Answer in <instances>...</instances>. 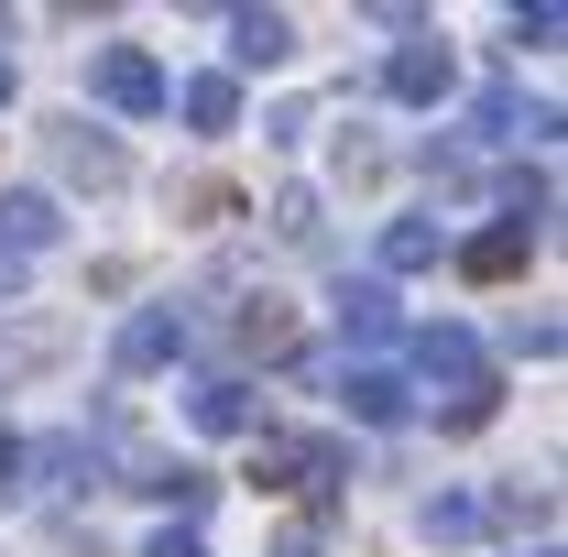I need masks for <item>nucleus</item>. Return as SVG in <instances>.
Listing matches in <instances>:
<instances>
[{
    "label": "nucleus",
    "mask_w": 568,
    "mask_h": 557,
    "mask_svg": "<svg viewBox=\"0 0 568 557\" xmlns=\"http://www.w3.org/2000/svg\"><path fill=\"white\" fill-rule=\"evenodd\" d=\"M295 482L317 492V503H339V482H351V448H339V437H295Z\"/></svg>",
    "instance_id": "obj_17"
},
{
    "label": "nucleus",
    "mask_w": 568,
    "mask_h": 557,
    "mask_svg": "<svg viewBox=\"0 0 568 557\" xmlns=\"http://www.w3.org/2000/svg\"><path fill=\"white\" fill-rule=\"evenodd\" d=\"M448 88H459L448 44H394V55H383V99H405V110H437Z\"/></svg>",
    "instance_id": "obj_5"
},
{
    "label": "nucleus",
    "mask_w": 568,
    "mask_h": 557,
    "mask_svg": "<svg viewBox=\"0 0 568 557\" xmlns=\"http://www.w3.org/2000/svg\"><path fill=\"white\" fill-rule=\"evenodd\" d=\"M142 557H209V536H197V525H164V536H153Z\"/></svg>",
    "instance_id": "obj_25"
},
{
    "label": "nucleus",
    "mask_w": 568,
    "mask_h": 557,
    "mask_svg": "<svg viewBox=\"0 0 568 557\" xmlns=\"http://www.w3.org/2000/svg\"><path fill=\"white\" fill-rule=\"evenodd\" d=\"M503 33H514V44H558V33H568V11H558V0H536V11H514Z\"/></svg>",
    "instance_id": "obj_22"
},
{
    "label": "nucleus",
    "mask_w": 568,
    "mask_h": 557,
    "mask_svg": "<svg viewBox=\"0 0 568 557\" xmlns=\"http://www.w3.org/2000/svg\"><path fill=\"white\" fill-rule=\"evenodd\" d=\"M426 547H470V536H481V525H493V503H481V492H426Z\"/></svg>",
    "instance_id": "obj_16"
},
{
    "label": "nucleus",
    "mask_w": 568,
    "mask_h": 557,
    "mask_svg": "<svg viewBox=\"0 0 568 557\" xmlns=\"http://www.w3.org/2000/svg\"><path fill=\"white\" fill-rule=\"evenodd\" d=\"M110 448H121V437H110ZM121 459H132V492H153V503H164V514H186V525H197V514H209V470H197V459H164V448H121Z\"/></svg>",
    "instance_id": "obj_3"
},
{
    "label": "nucleus",
    "mask_w": 568,
    "mask_h": 557,
    "mask_svg": "<svg viewBox=\"0 0 568 557\" xmlns=\"http://www.w3.org/2000/svg\"><path fill=\"white\" fill-rule=\"evenodd\" d=\"M0 492H33V448H22L11 426H0Z\"/></svg>",
    "instance_id": "obj_24"
},
{
    "label": "nucleus",
    "mask_w": 568,
    "mask_h": 557,
    "mask_svg": "<svg viewBox=\"0 0 568 557\" xmlns=\"http://www.w3.org/2000/svg\"><path fill=\"white\" fill-rule=\"evenodd\" d=\"M0 110H11V55H0Z\"/></svg>",
    "instance_id": "obj_26"
},
{
    "label": "nucleus",
    "mask_w": 568,
    "mask_h": 557,
    "mask_svg": "<svg viewBox=\"0 0 568 557\" xmlns=\"http://www.w3.org/2000/svg\"><path fill=\"white\" fill-rule=\"evenodd\" d=\"M55 361H67V328H55V317L0 328V394H11V383H33V372H55Z\"/></svg>",
    "instance_id": "obj_10"
},
{
    "label": "nucleus",
    "mask_w": 568,
    "mask_h": 557,
    "mask_svg": "<svg viewBox=\"0 0 568 557\" xmlns=\"http://www.w3.org/2000/svg\"><path fill=\"white\" fill-rule=\"evenodd\" d=\"M284 340H295L284 295H252V306H241V350H284Z\"/></svg>",
    "instance_id": "obj_20"
},
{
    "label": "nucleus",
    "mask_w": 568,
    "mask_h": 557,
    "mask_svg": "<svg viewBox=\"0 0 568 557\" xmlns=\"http://www.w3.org/2000/svg\"><path fill=\"white\" fill-rule=\"evenodd\" d=\"M536 557H558V547H536Z\"/></svg>",
    "instance_id": "obj_28"
},
{
    "label": "nucleus",
    "mask_w": 568,
    "mask_h": 557,
    "mask_svg": "<svg viewBox=\"0 0 568 557\" xmlns=\"http://www.w3.org/2000/svg\"><path fill=\"white\" fill-rule=\"evenodd\" d=\"M416 383H437V394H470V383H493V361H481V340H470V328H459V317H437V328H416ZM416 383H405V394H416Z\"/></svg>",
    "instance_id": "obj_1"
},
{
    "label": "nucleus",
    "mask_w": 568,
    "mask_h": 557,
    "mask_svg": "<svg viewBox=\"0 0 568 557\" xmlns=\"http://www.w3.org/2000/svg\"><path fill=\"white\" fill-rule=\"evenodd\" d=\"M88 88H99V99H110V110H164V67H153V55H142V44H99V67H88Z\"/></svg>",
    "instance_id": "obj_4"
},
{
    "label": "nucleus",
    "mask_w": 568,
    "mask_h": 557,
    "mask_svg": "<svg viewBox=\"0 0 568 557\" xmlns=\"http://www.w3.org/2000/svg\"><path fill=\"white\" fill-rule=\"evenodd\" d=\"M525 252H536V230H481V241H459V274L470 284H514Z\"/></svg>",
    "instance_id": "obj_15"
},
{
    "label": "nucleus",
    "mask_w": 568,
    "mask_h": 557,
    "mask_svg": "<svg viewBox=\"0 0 568 557\" xmlns=\"http://www.w3.org/2000/svg\"><path fill=\"white\" fill-rule=\"evenodd\" d=\"M274 557H317V547H274Z\"/></svg>",
    "instance_id": "obj_27"
},
{
    "label": "nucleus",
    "mask_w": 568,
    "mask_h": 557,
    "mask_svg": "<svg viewBox=\"0 0 568 557\" xmlns=\"http://www.w3.org/2000/svg\"><path fill=\"white\" fill-rule=\"evenodd\" d=\"M252 482H295V437H252Z\"/></svg>",
    "instance_id": "obj_23"
},
{
    "label": "nucleus",
    "mask_w": 568,
    "mask_h": 557,
    "mask_svg": "<svg viewBox=\"0 0 568 557\" xmlns=\"http://www.w3.org/2000/svg\"><path fill=\"white\" fill-rule=\"evenodd\" d=\"M284 55H295L284 11H230V67H284Z\"/></svg>",
    "instance_id": "obj_13"
},
{
    "label": "nucleus",
    "mask_w": 568,
    "mask_h": 557,
    "mask_svg": "<svg viewBox=\"0 0 568 557\" xmlns=\"http://www.w3.org/2000/svg\"><path fill=\"white\" fill-rule=\"evenodd\" d=\"M437 252H448V241H437V219H383V263H394V274H426Z\"/></svg>",
    "instance_id": "obj_18"
},
{
    "label": "nucleus",
    "mask_w": 568,
    "mask_h": 557,
    "mask_svg": "<svg viewBox=\"0 0 568 557\" xmlns=\"http://www.w3.org/2000/svg\"><path fill=\"white\" fill-rule=\"evenodd\" d=\"M175 110H186V132H230V121H241V77H230V67H197L186 88H175Z\"/></svg>",
    "instance_id": "obj_12"
},
{
    "label": "nucleus",
    "mask_w": 568,
    "mask_h": 557,
    "mask_svg": "<svg viewBox=\"0 0 568 557\" xmlns=\"http://www.w3.org/2000/svg\"><path fill=\"white\" fill-rule=\"evenodd\" d=\"M175 350H186V317H175V306H132L121 340H110V361H121V372H164Z\"/></svg>",
    "instance_id": "obj_7"
},
{
    "label": "nucleus",
    "mask_w": 568,
    "mask_h": 557,
    "mask_svg": "<svg viewBox=\"0 0 568 557\" xmlns=\"http://www.w3.org/2000/svg\"><path fill=\"white\" fill-rule=\"evenodd\" d=\"M55 164H67L77 186H121V175H132V164H121V142L88 132V121H55Z\"/></svg>",
    "instance_id": "obj_11"
},
{
    "label": "nucleus",
    "mask_w": 568,
    "mask_h": 557,
    "mask_svg": "<svg viewBox=\"0 0 568 557\" xmlns=\"http://www.w3.org/2000/svg\"><path fill=\"white\" fill-rule=\"evenodd\" d=\"M493 405H503V383H470V394H437V426H448V437H470V426H493Z\"/></svg>",
    "instance_id": "obj_19"
},
{
    "label": "nucleus",
    "mask_w": 568,
    "mask_h": 557,
    "mask_svg": "<svg viewBox=\"0 0 568 557\" xmlns=\"http://www.w3.org/2000/svg\"><path fill=\"white\" fill-rule=\"evenodd\" d=\"M55 230H67V219H55L44 186H0V252H11V263H22V252H44Z\"/></svg>",
    "instance_id": "obj_9"
},
{
    "label": "nucleus",
    "mask_w": 568,
    "mask_h": 557,
    "mask_svg": "<svg viewBox=\"0 0 568 557\" xmlns=\"http://www.w3.org/2000/svg\"><path fill=\"white\" fill-rule=\"evenodd\" d=\"M328 383H339V405H351L361 426H405V416H416L405 372H383V361H351V372H328Z\"/></svg>",
    "instance_id": "obj_6"
},
{
    "label": "nucleus",
    "mask_w": 568,
    "mask_h": 557,
    "mask_svg": "<svg viewBox=\"0 0 568 557\" xmlns=\"http://www.w3.org/2000/svg\"><path fill=\"white\" fill-rule=\"evenodd\" d=\"M328 317H339V340H351V350L405 340V306H394V284H383V274H351L339 295H328Z\"/></svg>",
    "instance_id": "obj_2"
},
{
    "label": "nucleus",
    "mask_w": 568,
    "mask_h": 557,
    "mask_svg": "<svg viewBox=\"0 0 568 557\" xmlns=\"http://www.w3.org/2000/svg\"><path fill=\"white\" fill-rule=\"evenodd\" d=\"M514 121H525V132H558V110H525V88H514V77H493V88L470 99V132H481V142H503Z\"/></svg>",
    "instance_id": "obj_14"
},
{
    "label": "nucleus",
    "mask_w": 568,
    "mask_h": 557,
    "mask_svg": "<svg viewBox=\"0 0 568 557\" xmlns=\"http://www.w3.org/2000/svg\"><path fill=\"white\" fill-rule=\"evenodd\" d=\"M274 230H284V241H306V252H317V198H306V186H284V198H274Z\"/></svg>",
    "instance_id": "obj_21"
},
{
    "label": "nucleus",
    "mask_w": 568,
    "mask_h": 557,
    "mask_svg": "<svg viewBox=\"0 0 568 557\" xmlns=\"http://www.w3.org/2000/svg\"><path fill=\"white\" fill-rule=\"evenodd\" d=\"M186 416L209 426V437H252V383L241 372H197L186 383Z\"/></svg>",
    "instance_id": "obj_8"
}]
</instances>
